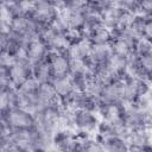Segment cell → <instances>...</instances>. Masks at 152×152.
<instances>
[{"label": "cell", "instance_id": "6da1fadb", "mask_svg": "<svg viewBox=\"0 0 152 152\" xmlns=\"http://www.w3.org/2000/svg\"><path fill=\"white\" fill-rule=\"evenodd\" d=\"M0 121L6 124L12 131L31 129L37 125L36 115L31 110L21 107H12L0 110Z\"/></svg>", "mask_w": 152, "mask_h": 152}, {"label": "cell", "instance_id": "7a4b0ae2", "mask_svg": "<svg viewBox=\"0 0 152 152\" xmlns=\"http://www.w3.org/2000/svg\"><path fill=\"white\" fill-rule=\"evenodd\" d=\"M70 122L71 127L76 132L95 134L101 122V118L96 112L84 109H71Z\"/></svg>", "mask_w": 152, "mask_h": 152}, {"label": "cell", "instance_id": "3957f363", "mask_svg": "<svg viewBox=\"0 0 152 152\" xmlns=\"http://www.w3.org/2000/svg\"><path fill=\"white\" fill-rule=\"evenodd\" d=\"M39 37L45 42L50 51L63 52L69 45V40L66 38L65 32L58 31L51 24L43 27V30L39 33Z\"/></svg>", "mask_w": 152, "mask_h": 152}, {"label": "cell", "instance_id": "277c9868", "mask_svg": "<svg viewBox=\"0 0 152 152\" xmlns=\"http://www.w3.org/2000/svg\"><path fill=\"white\" fill-rule=\"evenodd\" d=\"M100 104H101V101L99 100V97H95V96L90 95L87 91L75 90V93L70 96V99L65 103L64 108L84 109V110H91V112L97 113V110L100 108Z\"/></svg>", "mask_w": 152, "mask_h": 152}, {"label": "cell", "instance_id": "5b68a950", "mask_svg": "<svg viewBox=\"0 0 152 152\" xmlns=\"http://www.w3.org/2000/svg\"><path fill=\"white\" fill-rule=\"evenodd\" d=\"M146 115L147 112L140 109L137 104L124 103V124L128 129L146 128Z\"/></svg>", "mask_w": 152, "mask_h": 152}, {"label": "cell", "instance_id": "8992f818", "mask_svg": "<svg viewBox=\"0 0 152 152\" xmlns=\"http://www.w3.org/2000/svg\"><path fill=\"white\" fill-rule=\"evenodd\" d=\"M32 64L28 61L15 59L8 68V76L12 86L19 88L28 77L32 76Z\"/></svg>", "mask_w": 152, "mask_h": 152}, {"label": "cell", "instance_id": "52a82bcc", "mask_svg": "<svg viewBox=\"0 0 152 152\" xmlns=\"http://www.w3.org/2000/svg\"><path fill=\"white\" fill-rule=\"evenodd\" d=\"M102 103H124V82L118 80L102 86L99 95Z\"/></svg>", "mask_w": 152, "mask_h": 152}, {"label": "cell", "instance_id": "ba28073f", "mask_svg": "<svg viewBox=\"0 0 152 152\" xmlns=\"http://www.w3.org/2000/svg\"><path fill=\"white\" fill-rule=\"evenodd\" d=\"M102 121L118 126L124 124V103H102L97 110Z\"/></svg>", "mask_w": 152, "mask_h": 152}, {"label": "cell", "instance_id": "9c48e42d", "mask_svg": "<svg viewBox=\"0 0 152 152\" xmlns=\"http://www.w3.org/2000/svg\"><path fill=\"white\" fill-rule=\"evenodd\" d=\"M49 52H50V50H49L48 45L40 37L31 40L26 46L27 61L32 64V66L43 61H46Z\"/></svg>", "mask_w": 152, "mask_h": 152}, {"label": "cell", "instance_id": "30bf717a", "mask_svg": "<svg viewBox=\"0 0 152 152\" xmlns=\"http://www.w3.org/2000/svg\"><path fill=\"white\" fill-rule=\"evenodd\" d=\"M46 61L49 62V64L51 66L53 78L61 77V76H66L70 74V59L64 52L50 51Z\"/></svg>", "mask_w": 152, "mask_h": 152}, {"label": "cell", "instance_id": "8fae6325", "mask_svg": "<svg viewBox=\"0 0 152 152\" xmlns=\"http://www.w3.org/2000/svg\"><path fill=\"white\" fill-rule=\"evenodd\" d=\"M91 46L93 44L87 38H82L75 43L69 44L63 52L69 57L70 61H87L90 57Z\"/></svg>", "mask_w": 152, "mask_h": 152}, {"label": "cell", "instance_id": "7c38bea8", "mask_svg": "<svg viewBox=\"0 0 152 152\" xmlns=\"http://www.w3.org/2000/svg\"><path fill=\"white\" fill-rule=\"evenodd\" d=\"M56 95L58 97V100L62 102L63 106H65V103L68 102V100L70 99V96L75 93V87L72 84L71 77L69 75L66 76H61V77H55L51 82Z\"/></svg>", "mask_w": 152, "mask_h": 152}, {"label": "cell", "instance_id": "4fadbf2b", "mask_svg": "<svg viewBox=\"0 0 152 152\" xmlns=\"http://www.w3.org/2000/svg\"><path fill=\"white\" fill-rule=\"evenodd\" d=\"M96 139L100 141L102 150L108 152H124L128 151V141L127 139L116 135V134H107V135H100L95 133Z\"/></svg>", "mask_w": 152, "mask_h": 152}, {"label": "cell", "instance_id": "5bb4252c", "mask_svg": "<svg viewBox=\"0 0 152 152\" xmlns=\"http://www.w3.org/2000/svg\"><path fill=\"white\" fill-rule=\"evenodd\" d=\"M57 12H58V10L53 5H51L49 2H45V1H42V2H36L34 4V7H33V11H32L31 15L37 21H39L40 24L49 25L55 19Z\"/></svg>", "mask_w": 152, "mask_h": 152}, {"label": "cell", "instance_id": "9a60e30c", "mask_svg": "<svg viewBox=\"0 0 152 152\" xmlns=\"http://www.w3.org/2000/svg\"><path fill=\"white\" fill-rule=\"evenodd\" d=\"M83 34H84V38H87L93 45L110 44V40H112V31L104 25H100L95 28L84 31Z\"/></svg>", "mask_w": 152, "mask_h": 152}, {"label": "cell", "instance_id": "2e32d148", "mask_svg": "<svg viewBox=\"0 0 152 152\" xmlns=\"http://www.w3.org/2000/svg\"><path fill=\"white\" fill-rule=\"evenodd\" d=\"M36 95H37V99H38V102H39V106L42 107V109L44 107H46L48 104L58 100L56 91L51 83H39L38 88L36 90Z\"/></svg>", "mask_w": 152, "mask_h": 152}, {"label": "cell", "instance_id": "e0dca14e", "mask_svg": "<svg viewBox=\"0 0 152 152\" xmlns=\"http://www.w3.org/2000/svg\"><path fill=\"white\" fill-rule=\"evenodd\" d=\"M110 48L114 55L129 58L133 55V46L127 43L125 39H122L120 36L112 32V40H110Z\"/></svg>", "mask_w": 152, "mask_h": 152}, {"label": "cell", "instance_id": "ac0fdd59", "mask_svg": "<svg viewBox=\"0 0 152 152\" xmlns=\"http://www.w3.org/2000/svg\"><path fill=\"white\" fill-rule=\"evenodd\" d=\"M18 106V88L14 86L0 89V110Z\"/></svg>", "mask_w": 152, "mask_h": 152}, {"label": "cell", "instance_id": "d6986e66", "mask_svg": "<svg viewBox=\"0 0 152 152\" xmlns=\"http://www.w3.org/2000/svg\"><path fill=\"white\" fill-rule=\"evenodd\" d=\"M32 76L39 83H51L53 80V74H52V70H51L49 62L43 61V62L33 65Z\"/></svg>", "mask_w": 152, "mask_h": 152}, {"label": "cell", "instance_id": "ffe728a7", "mask_svg": "<svg viewBox=\"0 0 152 152\" xmlns=\"http://www.w3.org/2000/svg\"><path fill=\"white\" fill-rule=\"evenodd\" d=\"M124 10H121L120 7H116V6H113L110 8H107L106 11H103L100 15H101V20H102V24L108 27L109 30H113V28H116L118 27V24H119V19L122 14Z\"/></svg>", "mask_w": 152, "mask_h": 152}, {"label": "cell", "instance_id": "44dd1931", "mask_svg": "<svg viewBox=\"0 0 152 152\" xmlns=\"http://www.w3.org/2000/svg\"><path fill=\"white\" fill-rule=\"evenodd\" d=\"M86 23H87V14L83 11V8L69 11V27L70 28L84 32Z\"/></svg>", "mask_w": 152, "mask_h": 152}, {"label": "cell", "instance_id": "7402d4cb", "mask_svg": "<svg viewBox=\"0 0 152 152\" xmlns=\"http://www.w3.org/2000/svg\"><path fill=\"white\" fill-rule=\"evenodd\" d=\"M152 52V43L145 38H140L135 45H134V50H133V53L138 57H141V56H145V55H148Z\"/></svg>", "mask_w": 152, "mask_h": 152}, {"label": "cell", "instance_id": "603a6c76", "mask_svg": "<svg viewBox=\"0 0 152 152\" xmlns=\"http://www.w3.org/2000/svg\"><path fill=\"white\" fill-rule=\"evenodd\" d=\"M115 6L120 7L121 10H124L126 12H129L132 14H137L139 0H115Z\"/></svg>", "mask_w": 152, "mask_h": 152}, {"label": "cell", "instance_id": "cb8c5ba5", "mask_svg": "<svg viewBox=\"0 0 152 152\" xmlns=\"http://www.w3.org/2000/svg\"><path fill=\"white\" fill-rule=\"evenodd\" d=\"M87 0H64V8L69 11L84 8Z\"/></svg>", "mask_w": 152, "mask_h": 152}, {"label": "cell", "instance_id": "d4e9b609", "mask_svg": "<svg viewBox=\"0 0 152 152\" xmlns=\"http://www.w3.org/2000/svg\"><path fill=\"white\" fill-rule=\"evenodd\" d=\"M148 95H150V97H151V100H152V88H151V90H150V93H148Z\"/></svg>", "mask_w": 152, "mask_h": 152}, {"label": "cell", "instance_id": "484cf974", "mask_svg": "<svg viewBox=\"0 0 152 152\" xmlns=\"http://www.w3.org/2000/svg\"><path fill=\"white\" fill-rule=\"evenodd\" d=\"M151 43H152V40H151Z\"/></svg>", "mask_w": 152, "mask_h": 152}]
</instances>
